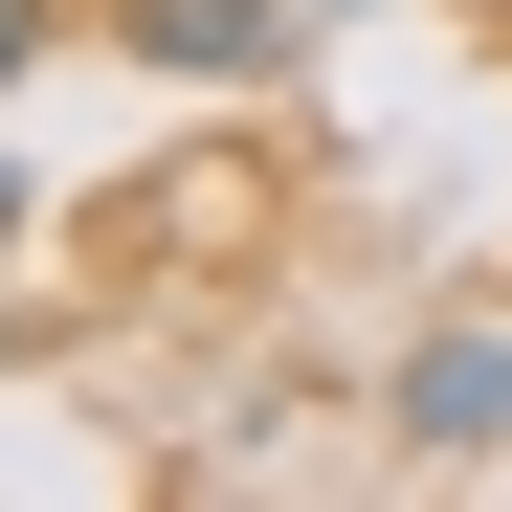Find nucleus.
Masks as SVG:
<instances>
[{"mask_svg": "<svg viewBox=\"0 0 512 512\" xmlns=\"http://www.w3.org/2000/svg\"><path fill=\"white\" fill-rule=\"evenodd\" d=\"M401 446H423V468H512V334H490V312L401 357Z\"/></svg>", "mask_w": 512, "mask_h": 512, "instance_id": "1", "label": "nucleus"}, {"mask_svg": "<svg viewBox=\"0 0 512 512\" xmlns=\"http://www.w3.org/2000/svg\"><path fill=\"white\" fill-rule=\"evenodd\" d=\"M312 0H112V45L134 67H179V90H245V67H290Z\"/></svg>", "mask_w": 512, "mask_h": 512, "instance_id": "2", "label": "nucleus"}, {"mask_svg": "<svg viewBox=\"0 0 512 512\" xmlns=\"http://www.w3.org/2000/svg\"><path fill=\"white\" fill-rule=\"evenodd\" d=\"M23 67H45V0H0V90H23Z\"/></svg>", "mask_w": 512, "mask_h": 512, "instance_id": "3", "label": "nucleus"}, {"mask_svg": "<svg viewBox=\"0 0 512 512\" xmlns=\"http://www.w3.org/2000/svg\"><path fill=\"white\" fill-rule=\"evenodd\" d=\"M0 268H23V156H0Z\"/></svg>", "mask_w": 512, "mask_h": 512, "instance_id": "4", "label": "nucleus"}]
</instances>
